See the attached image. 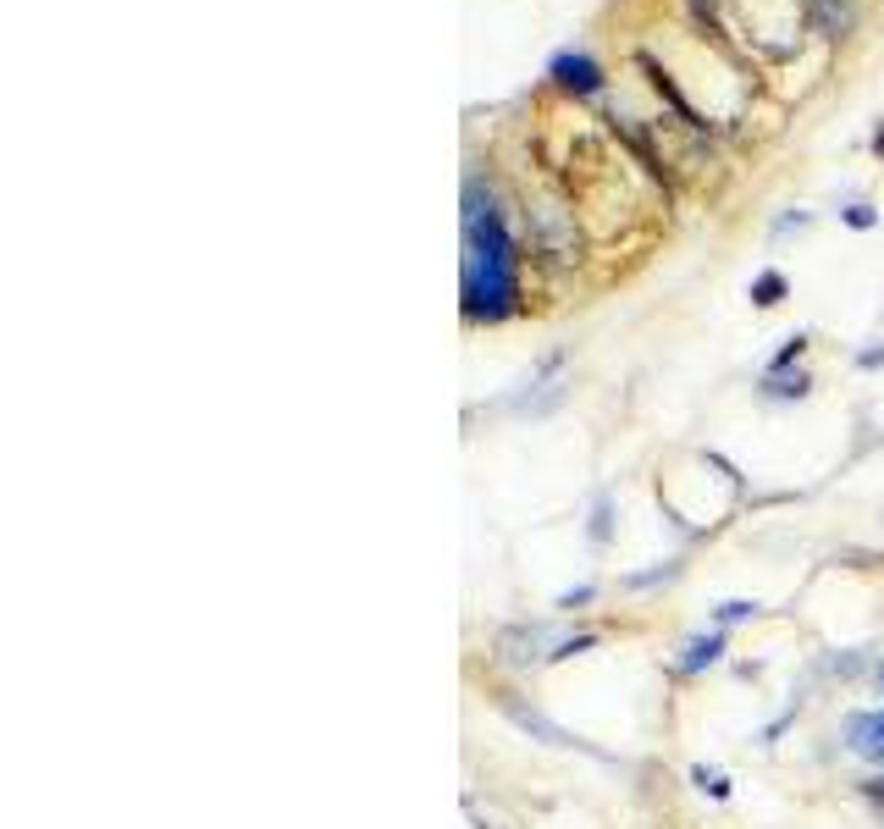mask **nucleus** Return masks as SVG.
Listing matches in <instances>:
<instances>
[{
	"mask_svg": "<svg viewBox=\"0 0 884 829\" xmlns=\"http://www.w3.org/2000/svg\"><path fill=\"white\" fill-rule=\"evenodd\" d=\"M553 83H559V89H570V95H597L602 89V67L592 56L564 50V56H553Z\"/></svg>",
	"mask_w": 884,
	"mask_h": 829,
	"instance_id": "3",
	"label": "nucleus"
},
{
	"mask_svg": "<svg viewBox=\"0 0 884 829\" xmlns=\"http://www.w3.org/2000/svg\"><path fill=\"white\" fill-rule=\"evenodd\" d=\"M503 708H509V719H514V724H519L525 735H542L548 746H570V735H564L559 724H548L542 713H530V708H519V702H503Z\"/></svg>",
	"mask_w": 884,
	"mask_h": 829,
	"instance_id": "5",
	"label": "nucleus"
},
{
	"mask_svg": "<svg viewBox=\"0 0 884 829\" xmlns=\"http://www.w3.org/2000/svg\"><path fill=\"white\" fill-rule=\"evenodd\" d=\"M691 780H696L707 796H730V785H725V774H719V769H691Z\"/></svg>",
	"mask_w": 884,
	"mask_h": 829,
	"instance_id": "9",
	"label": "nucleus"
},
{
	"mask_svg": "<svg viewBox=\"0 0 884 829\" xmlns=\"http://www.w3.org/2000/svg\"><path fill=\"white\" fill-rule=\"evenodd\" d=\"M719 652H725V636H696L685 647V658H680V670H702V663H714Z\"/></svg>",
	"mask_w": 884,
	"mask_h": 829,
	"instance_id": "6",
	"label": "nucleus"
},
{
	"mask_svg": "<svg viewBox=\"0 0 884 829\" xmlns=\"http://www.w3.org/2000/svg\"><path fill=\"white\" fill-rule=\"evenodd\" d=\"M779 299H785V277H779V272H763V277L752 283V304L768 310V304H779Z\"/></svg>",
	"mask_w": 884,
	"mask_h": 829,
	"instance_id": "7",
	"label": "nucleus"
},
{
	"mask_svg": "<svg viewBox=\"0 0 884 829\" xmlns=\"http://www.w3.org/2000/svg\"><path fill=\"white\" fill-rule=\"evenodd\" d=\"M846 741H851L857 758L884 764V713H851L846 719Z\"/></svg>",
	"mask_w": 884,
	"mask_h": 829,
	"instance_id": "4",
	"label": "nucleus"
},
{
	"mask_svg": "<svg viewBox=\"0 0 884 829\" xmlns=\"http://www.w3.org/2000/svg\"><path fill=\"white\" fill-rule=\"evenodd\" d=\"M757 614V603H725L719 609V625H741V620H752Z\"/></svg>",
	"mask_w": 884,
	"mask_h": 829,
	"instance_id": "10",
	"label": "nucleus"
},
{
	"mask_svg": "<svg viewBox=\"0 0 884 829\" xmlns=\"http://www.w3.org/2000/svg\"><path fill=\"white\" fill-rule=\"evenodd\" d=\"M796 355H802V338H790V344L779 349V360H774V371H785V365H796Z\"/></svg>",
	"mask_w": 884,
	"mask_h": 829,
	"instance_id": "12",
	"label": "nucleus"
},
{
	"mask_svg": "<svg viewBox=\"0 0 884 829\" xmlns=\"http://www.w3.org/2000/svg\"><path fill=\"white\" fill-rule=\"evenodd\" d=\"M846 221H851V227H873V211H868V205H851Z\"/></svg>",
	"mask_w": 884,
	"mask_h": 829,
	"instance_id": "13",
	"label": "nucleus"
},
{
	"mask_svg": "<svg viewBox=\"0 0 884 829\" xmlns=\"http://www.w3.org/2000/svg\"><path fill=\"white\" fill-rule=\"evenodd\" d=\"M575 603H592V587H575V592L559 598V609H575Z\"/></svg>",
	"mask_w": 884,
	"mask_h": 829,
	"instance_id": "14",
	"label": "nucleus"
},
{
	"mask_svg": "<svg viewBox=\"0 0 884 829\" xmlns=\"http://www.w3.org/2000/svg\"><path fill=\"white\" fill-rule=\"evenodd\" d=\"M862 365H868V371H873V365H884V349H868V355H862Z\"/></svg>",
	"mask_w": 884,
	"mask_h": 829,
	"instance_id": "15",
	"label": "nucleus"
},
{
	"mask_svg": "<svg viewBox=\"0 0 884 829\" xmlns=\"http://www.w3.org/2000/svg\"><path fill=\"white\" fill-rule=\"evenodd\" d=\"M498 647H503L509 663H530V658H564L575 647H592V636H559L548 625H514V630L498 636Z\"/></svg>",
	"mask_w": 884,
	"mask_h": 829,
	"instance_id": "2",
	"label": "nucleus"
},
{
	"mask_svg": "<svg viewBox=\"0 0 884 829\" xmlns=\"http://www.w3.org/2000/svg\"><path fill=\"white\" fill-rule=\"evenodd\" d=\"M768 393H774V398H802V393H808V376H802V371H796V376L768 371Z\"/></svg>",
	"mask_w": 884,
	"mask_h": 829,
	"instance_id": "8",
	"label": "nucleus"
},
{
	"mask_svg": "<svg viewBox=\"0 0 884 829\" xmlns=\"http://www.w3.org/2000/svg\"><path fill=\"white\" fill-rule=\"evenodd\" d=\"M873 796H879V802H884V780H879V785H873Z\"/></svg>",
	"mask_w": 884,
	"mask_h": 829,
	"instance_id": "16",
	"label": "nucleus"
},
{
	"mask_svg": "<svg viewBox=\"0 0 884 829\" xmlns=\"http://www.w3.org/2000/svg\"><path fill=\"white\" fill-rule=\"evenodd\" d=\"M592 542H608V497H597L592 509Z\"/></svg>",
	"mask_w": 884,
	"mask_h": 829,
	"instance_id": "11",
	"label": "nucleus"
},
{
	"mask_svg": "<svg viewBox=\"0 0 884 829\" xmlns=\"http://www.w3.org/2000/svg\"><path fill=\"white\" fill-rule=\"evenodd\" d=\"M465 315L470 321H503L519 299V266H514V238L492 205L481 200V178L465 183Z\"/></svg>",
	"mask_w": 884,
	"mask_h": 829,
	"instance_id": "1",
	"label": "nucleus"
}]
</instances>
